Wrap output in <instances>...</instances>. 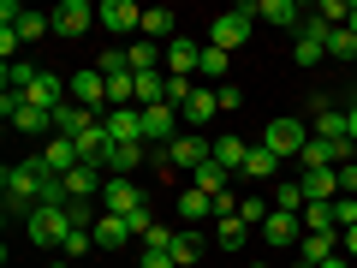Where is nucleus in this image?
<instances>
[{
  "label": "nucleus",
  "instance_id": "23",
  "mask_svg": "<svg viewBox=\"0 0 357 268\" xmlns=\"http://www.w3.org/2000/svg\"><path fill=\"white\" fill-rule=\"evenodd\" d=\"M256 18H262V24L292 30V24H304V6H292V0H256Z\"/></svg>",
  "mask_w": 357,
  "mask_h": 268
},
{
  "label": "nucleus",
  "instance_id": "13",
  "mask_svg": "<svg viewBox=\"0 0 357 268\" xmlns=\"http://www.w3.org/2000/svg\"><path fill=\"white\" fill-rule=\"evenodd\" d=\"M197 66H203V42H197V36L167 42V72H173V77H197Z\"/></svg>",
  "mask_w": 357,
  "mask_h": 268
},
{
  "label": "nucleus",
  "instance_id": "9",
  "mask_svg": "<svg viewBox=\"0 0 357 268\" xmlns=\"http://www.w3.org/2000/svg\"><path fill=\"white\" fill-rule=\"evenodd\" d=\"M298 185H304V209L333 203L340 197V167H298Z\"/></svg>",
  "mask_w": 357,
  "mask_h": 268
},
{
  "label": "nucleus",
  "instance_id": "14",
  "mask_svg": "<svg viewBox=\"0 0 357 268\" xmlns=\"http://www.w3.org/2000/svg\"><path fill=\"white\" fill-rule=\"evenodd\" d=\"M143 161H155L149 143H114V155H107V179H131Z\"/></svg>",
  "mask_w": 357,
  "mask_h": 268
},
{
  "label": "nucleus",
  "instance_id": "28",
  "mask_svg": "<svg viewBox=\"0 0 357 268\" xmlns=\"http://www.w3.org/2000/svg\"><path fill=\"white\" fill-rule=\"evenodd\" d=\"M244 173H250V179H274V173H280V155L268 149V143H250V161H244Z\"/></svg>",
  "mask_w": 357,
  "mask_h": 268
},
{
  "label": "nucleus",
  "instance_id": "20",
  "mask_svg": "<svg viewBox=\"0 0 357 268\" xmlns=\"http://www.w3.org/2000/svg\"><path fill=\"white\" fill-rule=\"evenodd\" d=\"M89 232H96V251H119V244H131V239H137V232L126 227V215H107V209H102V221H96Z\"/></svg>",
  "mask_w": 357,
  "mask_h": 268
},
{
  "label": "nucleus",
  "instance_id": "32",
  "mask_svg": "<svg viewBox=\"0 0 357 268\" xmlns=\"http://www.w3.org/2000/svg\"><path fill=\"white\" fill-rule=\"evenodd\" d=\"M173 262H178V268H197V262H203V239H197L191 227L178 232V244H173Z\"/></svg>",
  "mask_w": 357,
  "mask_h": 268
},
{
  "label": "nucleus",
  "instance_id": "26",
  "mask_svg": "<svg viewBox=\"0 0 357 268\" xmlns=\"http://www.w3.org/2000/svg\"><path fill=\"white\" fill-rule=\"evenodd\" d=\"M197 72H203L208 89H220V84H227V72H232V54H220V48H208V42H203V66H197Z\"/></svg>",
  "mask_w": 357,
  "mask_h": 268
},
{
  "label": "nucleus",
  "instance_id": "19",
  "mask_svg": "<svg viewBox=\"0 0 357 268\" xmlns=\"http://www.w3.org/2000/svg\"><path fill=\"white\" fill-rule=\"evenodd\" d=\"M24 102H30V107H48V114H54V107H66V96H60V72H48V66H42L36 84L24 89Z\"/></svg>",
  "mask_w": 357,
  "mask_h": 268
},
{
  "label": "nucleus",
  "instance_id": "2",
  "mask_svg": "<svg viewBox=\"0 0 357 268\" xmlns=\"http://www.w3.org/2000/svg\"><path fill=\"white\" fill-rule=\"evenodd\" d=\"M262 143L274 155H280V161H298V155H304V143H310V131H304V119H292V114H274L262 126Z\"/></svg>",
  "mask_w": 357,
  "mask_h": 268
},
{
  "label": "nucleus",
  "instance_id": "10",
  "mask_svg": "<svg viewBox=\"0 0 357 268\" xmlns=\"http://www.w3.org/2000/svg\"><path fill=\"white\" fill-rule=\"evenodd\" d=\"M143 203H149V197H143L137 179H107V185H102V209H107V215H137Z\"/></svg>",
  "mask_w": 357,
  "mask_h": 268
},
{
  "label": "nucleus",
  "instance_id": "38",
  "mask_svg": "<svg viewBox=\"0 0 357 268\" xmlns=\"http://www.w3.org/2000/svg\"><path fill=\"white\" fill-rule=\"evenodd\" d=\"M215 96H220V114H238V107H244V89L238 84H220Z\"/></svg>",
  "mask_w": 357,
  "mask_h": 268
},
{
  "label": "nucleus",
  "instance_id": "35",
  "mask_svg": "<svg viewBox=\"0 0 357 268\" xmlns=\"http://www.w3.org/2000/svg\"><path fill=\"white\" fill-rule=\"evenodd\" d=\"M298 167H340V161H333V149H328L321 137H310V143H304V155H298Z\"/></svg>",
  "mask_w": 357,
  "mask_h": 268
},
{
  "label": "nucleus",
  "instance_id": "30",
  "mask_svg": "<svg viewBox=\"0 0 357 268\" xmlns=\"http://www.w3.org/2000/svg\"><path fill=\"white\" fill-rule=\"evenodd\" d=\"M227 167H215V161H203V167H197V173H191V185H197V191H208V197H220V191H227Z\"/></svg>",
  "mask_w": 357,
  "mask_h": 268
},
{
  "label": "nucleus",
  "instance_id": "4",
  "mask_svg": "<svg viewBox=\"0 0 357 268\" xmlns=\"http://www.w3.org/2000/svg\"><path fill=\"white\" fill-rule=\"evenodd\" d=\"M30 244H42V251H54V244L72 239V209H36V215L24 221Z\"/></svg>",
  "mask_w": 357,
  "mask_h": 268
},
{
  "label": "nucleus",
  "instance_id": "12",
  "mask_svg": "<svg viewBox=\"0 0 357 268\" xmlns=\"http://www.w3.org/2000/svg\"><path fill=\"white\" fill-rule=\"evenodd\" d=\"M96 24V6L89 0H60V13H54V36H84Z\"/></svg>",
  "mask_w": 357,
  "mask_h": 268
},
{
  "label": "nucleus",
  "instance_id": "6",
  "mask_svg": "<svg viewBox=\"0 0 357 268\" xmlns=\"http://www.w3.org/2000/svg\"><path fill=\"white\" fill-rule=\"evenodd\" d=\"M256 232H262L268 251H292V244H304V215H292V209H274V215H268Z\"/></svg>",
  "mask_w": 357,
  "mask_h": 268
},
{
  "label": "nucleus",
  "instance_id": "18",
  "mask_svg": "<svg viewBox=\"0 0 357 268\" xmlns=\"http://www.w3.org/2000/svg\"><path fill=\"white\" fill-rule=\"evenodd\" d=\"M89 126H102V114H89V107H77L72 96H66V107H54V131H66V137H84Z\"/></svg>",
  "mask_w": 357,
  "mask_h": 268
},
{
  "label": "nucleus",
  "instance_id": "36",
  "mask_svg": "<svg viewBox=\"0 0 357 268\" xmlns=\"http://www.w3.org/2000/svg\"><path fill=\"white\" fill-rule=\"evenodd\" d=\"M274 209H292V215H304V185H298V179H286L280 191H274Z\"/></svg>",
  "mask_w": 357,
  "mask_h": 268
},
{
  "label": "nucleus",
  "instance_id": "37",
  "mask_svg": "<svg viewBox=\"0 0 357 268\" xmlns=\"http://www.w3.org/2000/svg\"><path fill=\"white\" fill-rule=\"evenodd\" d=\"M268 215H274V203H262V197H244V203H238V221H244V227H262Z\"/></svg>",
  "mask_w": 357,
  "mask_h": 268
},
{
  "label": "nucleus",
  "instance_id": "17",
  "mask_svg": "<svg viewBox=\"0 0 357 268\" xmlns=\"http://www.w3.org/2000/svg\"><path fill=\"white\" fill-rule=\"evenodd\" d=\"M340 256V232H304V244H298V262L304 268H321Z\"/></svg>",
  "mask_w": 357,
  "mask_h": 268
},
{
  "label": "nucleus",
  "instance_id": "15",
  "mask_svg": "<svg viewBox=\"0 0 357 268\" xmlns=\"http://www.w3.org/2000/svg\"><path fill=\"white\" fill-rule=\"evenodd\" d=\"M143 42H178V18H173V6H143V30H137Z\"/></svg>",
  "mask_w": 357,
  "mask_h": 268
},
{
  "label": "nucleus",
  "instance_id": "22",
  "mask_svg": "<svg viewBox=\"0 0 357 268\" xmlns=\"http://www.w3.org/2000/svg\"><path fill=\"white\" fill-rule=\"evenodd\" d=\"M178 221H185V227H197V221H215V197L197 191V185H185V191H178Z\"/></svg>",
  "mask_w": 357,
  "mask_h": 268
},
{
  "label": "nucleus",
  "instance_id": "11",
  "mask_svg": "<svg viewBox=\"0 0 357 268\" xmlns=\"http://www.w3.org/2000/svg\"><path fill=\"white\" fill-rule=\"evenodd\" d=\"M102 126L114 143H143V107H107Z\"/></svg>",
  "mask_w": 357,
  "mask_h": 268
},
{
  "label": "nucleus",
  "instance_id": "41",
  "mask_svg": "<svg viewBox=\"0 0 357 268\" xmlns=\"http://www.w3.org/2000/svg\"><path fill=\"white\" fill-rule=\"evenodd\" d=\"M340 197H357V161L340 167Z\"/></svg>",
  "mask_w": 357,
  "mask_h": 268
},
{
  "label": "nucleus",
  "instance_id": "42",
  "mask_svg": "<svg viewBox=\"0 0 357 268\" xmlns=\"http://www.w3.org/2000/svg\"><path fill=\"white\" fill-rule=\"evenodd\" d=\"M137 268H178V262H173V256H161V251H143Z\"/></svg>",
  "mask_w": 357,
  "mask_h": 268
},
{
  "label": "nucleus",
  "instance_id": "7",
  "mask_svg": "<svg viewBox=\"0 0 357 268\" xmlns=\"http://www.w3.org/2000/svg\"><path fill=\"white\" fill-rule=\"evenodd\" d=\"M96 24H102L107 36H131V30H143V6H131V0H102V6H96Z\"/></svg>",
  "mask_w": 357,
  "mask_h": 268
},
{
  "label": "nucleus",
  "instance_id": "44",
  "mask_svg": "<svg viewBox=\"0 0 357 268\" xmlns=\"http://www.w3.org/2000/svg\"><path fill=\"white\" fill-rule=\"evenodd\" d=\"M345 126H351V143H357V96H351V107H345Z\"/></svg>",
  "mask_w": 357,
  "mask_h": 268
},
{
  "label": "nucleus",
  "instance_id": "21",
  "mask_svg": "<svg viewBox=\"0 0 357 268\" xmlns=\"http://www.w3.org/2000/svg\"><path fill=\"white\" fill-rule=\"evenodd\" d=\"M66 197L72 203H96L102 197V167H72L66 173Z\"/></svg>",
  "mask_w": 357,
  "mask_h": 268
},
{
  "label": "nucleus",
  "instance_id": "47",
  "mask_svg": "<svg viewBox=\"0 0 357 268\" xmlns=\"http://www.w3.org/2000/svg\"><path fill=\"white\" fill-rule=\"evenodd\" d=\"M250 268H268V262H250Z\"/></svg>",
  "mask_w": 357,
  "mask_h": 268
},
{
  "label": "nucleus",
  "instance_id": "34",
  "mask_svg": "<svg viewBox=\"0 0 357 268\" xmlns=\"http://www.w3.org/2000/svg\"><path fill=\"white\" fill-rule=\"evenodd\" d=\"M328 60H340V66H351V60H357V36H351L345 24L328 36Z\"/></svg>",
  "mask_w": 357,
  "mask_h": 268
},
{
  "label": "nucleus",
  "instance_id": "39",
  "mask_svg": "<svg viewBox=\"0 0 357 268\" xmlns=\"http://www.w3.org/2000/svg\"><path fill=\"white\" fill-rule=\"evenodd\" d=\"M333 215H340V232L357 227V197H333Z\"/></svg>",
  "mask_w": 357,
  "mask_h": 268
},
{
  "label": "nucleus",
  "instance_id": "40",
  "mask_svg": "<svg viewBox=\"0 0 357 268\" xmlns=\"http://www.w3.org/2000/svg\"><path fill=\"white\" fill-rule=\"evenodd\" d=\"M18 48H24V42H18V30H0V60L13 66V60H18Z\"/></svg>",
  "mask_w": 357,
  "mask_h": 268
},
{
  "label": "nucleus",
  "instance_id": "8",
  "mask_svg": "<svg viewBox=\"0 0 357 268\" xmlns=\"http://www.w3.org/2000/svg\"><path fill=\"white\" fill-rule=\"evenodd\" d=\"M42 167H48L54 179H66L72 167H84V155H77V137H66V131H54L48 143H42V155H36Z\"/></svg>",
  "mask_w": 357,
  "mask_h": 268
},
{
  "label": "nucleus",
  "instance_id": "25",
  "mask_svg": "<svg viewBox=\"0 0 357 268\" xmlns=\"http://www.w3.org/2000/svg\"><path fill=\"white\" fill-rule=\"evenodd\" d=\"M126 60H131V72H161V66H167V48H155V42H131V48H126Z\"/></svg>",
  "mask_w": 357,
  "mask_h": 268
},
{
  "label": "nucleus",
  "instance_id": "5",
  "mask_svg": "<svg viewBox=\"0 0 357 268\" xmlns=\"http://www.w3.org/2000/svg\"><path fill=\"white\" fill-rule=\"evenodd\" d=\"M66 96H72L77 107H89V114H107V77H102V66H77L72 84H66Z\"/></svg>",
  "mask_w": 357,
  "mask_h": 268
},
{
  "label": "nucleus",
  "instance_id": "46",
  "mask_svg": "<svg viewBox=\"0 0 357 268\" xmlns=\"http://www.w3.org/2000/svg\"><path fill=\"white\" fill-rule=\"evenodd\" d=\"M345 30H351V36H357V6H351V24H345Z\"/></svg>",
  "mask_w": 357,
  "mask_h": 268
},
{
  "label": "nucleus",
  "instance_id": "29",
  "mask_svg": "<svg viewBox=\"0 0 357 268\" xmlns=\"http://www.w3.org/2000/svg\"><path fill=\"white\" fill-rule=\"evenodd\" d=\"M215 239H220V251H244V239H250V227H244L238 215H220V221H215Z\"/></svg>",
  "mask_w": 357,
  "mask_h": 268
},
{
  "label": "nucleus",
  "instance_id": "1",
  "mask_svg": "<svg viewBox=\"0 0 357 268\" xmlns=\"http://www.w3.org/2000/svg\"><path fill=\"white\" fill-rule=\"evenodd\" d=\"M155 161L161 167H203V161H215V137H203V131H178L167 149H155Z\"/></svg>",
  "mask_w": 357,
  "mask_h": 268
},
{
  "label": "nucleus",
  "instance_id": "33",
  "mask_svg": "<svg viewBox=\"0 0 357 268\" xmlns=\"http://www.w3.org/2000/svg\"><path fill=\"white\" fill-rule=\"evenodd\" d=\"M13 126H18V131H54V114H48V107H30V102H24V107L13 114Z\"/></svg>",
  "mask_w": 357,
  "mask_h": 268
},
{
  "label": "nucleus",
  "instance_id": "16",
  "mask_svg": "<svg viewBox=\"0 0 357 268\" xmlns=\"http://www.w3.org/2000/svg\"><path fill=\"white\" fill-rule=\"evenodd\" d=\"M178 119H185V131H203L208 119H220V96L208 84H197V96L185 102V114H178Z\"/></svg>",
  "mask_w": 357,
  "mask_h": 268
},
{
  "label": "nucleus",
  "instance_id": "27",
  "mask_svg": "<svg viewBox=\"0 0 357 268\" xmlns=\"http://www.w3.org/2000/svg\"><path fill=\"white\" fill-rule=\"evenodd\" d=\"M6 30H18V42H36V36H48V30H54V13H30V6H24Z\"/></svg>",
  "mask_w": 357,
  "mask_h": 268
},
{
  "label": "nucleus",
  "instance_id": "31",
  "mask_svg": "<svg viewBox=\"0 0 357 268\" xmlns=\"http://www.w3.org/2000/svg\"><path fill=\"white\" fill-rule=\"evenodd\" d=\"M304 232H340V215H333V203H310V209H304Z\"/></svg>",
  "mask_w": 357,
  "mask_h": 268
},
{
  "label": "nucleus",
  "instance_id": "24",
  "mask_svg": "<svg viewBox=\"0 0 357 268\" xmlns=\"http://www.w3.org/2000/svg\"><path fill=\"white\" fill-rule=\"evenodd\" d=\"M244 161H250V143L244 137H215V167H227V173H244Z\"/></svg>",
  "mask_w": 357,
  "mask_h": 268
},
{
  "label": "nucleus",
  "instance_id": "45",
  "mask_svg": "<svg viewBox=\"0 0 357 268\" xmlns=\"http://www.w3.org/2000/svg\"><path fill=\"white\" fill-rule=\"evenodd\" d=\"M321 268H351V262H345V256H333V262H321Z\"/></svg>",
  "mask_w": 357,
  "mask_h": 268
},
{
  "label": "nucleus",
  "instance_id": "43",
  "mask_svg": "<svg viewBox=\"0 0 357 268\" xmlns=\"http://www.w3.org/2000/svg\"><path fill=\"white\" fill-rule=\"evenodd\" d=\"M340 251H345V256H357V227H345V232H340Z\"/></svg>",
  "mask_w": 357,
  "mask_h": 268
},
{
  "label": "nucleus",
  "instance_id": "3",
  "mask_svg": "<svg viewBox=\"0 0 357 268\" xmlns=\"http://www.w3.org/2000/svg\"><path fill=\"white\" fill-rule=\"evenodd\" d=\"M250 18H256V6H232V13H220L215 24H208V48H220V54L244 48V42H250Z\"/></svg>",
  "mask_w": 357,
  "mask_h": 268
}]
</instances>
